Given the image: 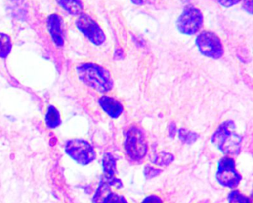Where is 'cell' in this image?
<instances>
[{"mask_svg":"<svg viewBox=\"0 0 253 203\" xmlns=\"http://www.w3.org/2000/svg\"><path fill=\"white\" fill-rule=\"evenodd\" d=\"M236 126L232 121H225L213 133L211 142L222 153L231 156L241 152L242 137L236 132Z\"/></svg>","mask_w":253,"mask_h":203,"instance_id":"6da1fadb","label":"cell"},{"mask_svg":"<svg viewBox=\"0 0 253 203\" xmlns=\"http://www.w3.org/2000/svg\"><path fill=\"white\" fill-rule=\"evenodd\" d=\"M80 79L99 93H106L113 88V81L109 71L95 63H83L77 69Z\"/></svg>","mask_w":253,"mask_h":203,"instance_id":"7a4b0ae2","label":"cell"},{"mask_svg":"<svg viewBox=\"0 0 253 203\" xmlns=\"http://www.w3.org/2000/svg\"><path fill=\"white\" fill-rule=\"evenodd\" d=\"M124 148L127 155L133 161H141L146 157L149 147L146 136L141 129L133 126L127 130Z\"/></svg>","mask_w":253,"mask_h":203,"instance_id":"3957f363","label":"cell"},{"mask_svg":"<svg viewBox=\"0 0 253 203\" xmlns=\"http://www.w3.org/2000/svg\"><path fill=\"white\" fill-rule=\"evenodd\" d=\"M66 152L78 164L87 165L94 161L96 152L92 145L84 139H71L66 145Z\"/></svg>","mask_w":253,"mask_h":203,"instance_id":"277c9868","label":"cell"},{"mask_svg":"<svg viewBox=\"0 0 253 203\" xmlns=\"http://www.w3.org/2000/svg\"><path fill=\"white\" fill-rule=\"evenodd\" d=\"M216 180L225 188H235L239 185L242 176L235 167V161L230 157H223L218 161Z\"/></svg>","mask_w":253,"mask_h":203,"instance_id":"5b68a950","label":"cell"},{"mask_svg":"<svg viewBox=\"0 0 253 203\" xmlns=\"http://www.w3.org/2000/svg\"><path fill=\"white\" fill-rule=\"evenodd\" d=\"M200 52L206 57L219 59L223 56V48L220 38L211 32H204L196 39Z\"/></svg>","mask_w":253,"mask_h":203,"instance_id":"8992f818","label":"cell"},{"mask_svg":"<svg viewBox=\"0 0 253 203\" xmlns=\"http://www.w3.org/2000/svg\"><path fill=\"white\" fill-rule=\"evenodd\" d=\"M204 17L200 10L189 8L184 10L177 21L179 32L183 35H192L197 33L203 26Z\"/></svg>","mask_w":253,"mask_h":203,"instance_id":"52a82bcc","label":"cell"},{"mask_svg":"<svg viewBox=\"0 0 253 203\" xmlns=\"http://www.w3.org/2000/svg\"><path fill=\"white\" fill-rule=\"evenodd\" d=\"M77 27L95 45H101L106 41L104 32L90 16L85 14L79 15L76 22Z\"/></svg>","mask_w":253,"mask_h":203,"instance_id":"ba28073f","label":"cell"},{"mask_svg":"<svg viewBox=\"0 0 253 203\" xmlns=\"http://www.w3.org/2000/svg\"><path fill=\"white\" fill-rule=\"evenodd\" d=\"M103 174L101 178L112 182L117 189L123 188V182L115 176L117 173V161L112 154L106 153L103 156Z\"/></svg>","mask_w":253,"mask_h":203,"instance_id":"9c48e42d","label":"cell"},{"mask_svg":"<svg viewBox=\"0 0 253 203\" xmlns=\"http://www.w3.org/2000/svg\"><path fill=\"white\" fill-rule=\"evenodd\" d=\"M99 104L110 118L116 119L124 112V106L114 98L103 96L99 99Z\"/></svg>","mask_w":253,"mask_h":203,"instance_id":"30bf717a","label":"cell"},{"mask_svg":"<svg viewBox=\"0 0 253 203\" xmlns=\"http://www.w3.org/2000/svg\"><path fill=\"white\" fill-rule=\"evenodd\" d=\"M48 29L54 44L57 47H62L64 44L61 20L57 14H52L48 19Z\"/></svg>","mask_w":253,"mask_h":203,"instance_id":"8fae6325","label":"cell"},{"mask_svg":"<svg viewBox=\"0 0 253 203\" xmlns=\"http://www.w3.org/2000/svg\"><path fill=\"white\" fill-rule=\"evenodd\" d=\"M59 5L72 15H81L83 11L81 0H57Z\"/></svg>","mask_w":253,"mask_h":203,"instance_id":"7c38bea8","label":"cell"},{"mask_svg":"<svg viewBox=\"0 0 253 203\" xmlns=\"http://www.w3.org/2000/svg\"><path fill=\"white\" fill-rule=\"evenodd\" d=\"M112 186V185L109 182H106L103 179H100L98 188L93 197L92 203H103L108 194L112 192V190H111Z\"/></svg>","mask_w":253,"mask_h":203,"instance_id":"4fadbf2b","label":"cell"},{"mask_svg":"<svg viewBox=\"0 0 253 203\" xmlns=\"http://www.w3.org/2000/svg\"><path fill=\"white\" fill-rule=\"evenodd\" d=\"M45 123L47 127L50 129L57 128L61 124L60 112L54 106H50L48 107L45 116Z\"/></svg>","mask_w":253,"mask_h":203,"instance_id":"5bb4252c","label":"cell"},{"mask_svg":"<svg viewBox=\"0 0 253 203\" xmlns=\"http://www.w3.org/2000/svg\"><path fill=\"white\" fill-rule=\"evenodd\" d=\"M12 48L11 38L6 34L0 33V57L5 58L10 54Z\"/></svg>","mask_w":253,"mask_h":203,"instance_id":"9a60e30c","label":"cell"},{"mask_svg":"<svg viewBox=\"0 0 253 203\" xmlns=\"http://www.w3.org/2000/svg\"><path fill=\"white\" fill-rule=\"evenodd\" d=\"M152 163L159 166H168L174 161V155L169 152H161L155 153L151 159Z\"/></svg>","mask_w":253,"mask_h":203,"instance_id":"2e32d148","label":"cell"},{"mask_svg":"<svg viewBox=\"0 0 253 203\" xmlns=\"http://www.w3.org/2000/svg\"><path fill=\"white\" fill-rule=\"evenodd\" d=\"M179 139L183 143L187 145H192L194 142H196L198 138L199 137L198 134L194 132L189 131L186 129H180L178 132Z\"/></svg>","mask_w":253,"mask_h":203,"instance_id":"e0dca14e","label":"cell"},{"mask_svg":"<svg viewBox=\"0 0 253 203\" xmlns=\"http://www.w3.org/2000/svg\"><path fill=\"white\" fill-rule=\"evenodd\" d=\"M229 203H251L248 197L238 191H232L228 195Z\"/></svg>","mask_w":253,"mask_h":203,"instance_id":"ac0fdd59","label":"cell"},{"mask_svg":"<svg viewBox=\"0 0 253 203\" xmlns=\"http://www.w3.org/2000/svg\"><path fill=\"white\" fill-rule=\"evenodd\" d=\"M103 203H128L126 199L121 194L115 192H111L108 194Z\"/></svg>","mask_w":253,"mask_h":203,"instance_id":"d6986e66","label":"cell"},{"mask_svg":"<svg viewBox=\"0 0 253 203\" xmlns=\"http://www.w3.org/2000/svg\"><path fill=\"white\" fill-rule=\"evenodd\" d=\"M161 173H162V170L155 168V167H152L149 165L146 166L144 169L145 177L148 179L156 177L157 176L161 174Z\"/></svg>","mask_w":253,"mask_h":203,"instance_id":"ffe728a7","label":"cell"},{"mask_svg":"<svg viewBox=\"0 0 253 203\" xmlns=\"http://www.w3.org/2000/svg\"><path fill=\"white\" fill-rule=\"evenodd\" d=\"M141 203H164L162 199L157 195H149L146 197Z\"/></svg>","mask_w":253,"mask_h":203,"instance_id":"44dd1931","label":"cell"},{"mask_svg":"<svg viewBox=\"0 0 253 203\" xmlns=\"http://www.w3.org/2000/svg\"><path fill=\"white\" fill-rule=\"evenodd\" d=\"M241 0H217V2L222 6L229 8L239 3Z\"/></svg>","mask_w":253,"mask_h":203,"instance_id":"7402d4cb","label":"cell"},{"mask_svg":"<svg viewBox=\"0 0 253 203\" xmlns=\"http://www.w3.org/2000/svg\"><path fill=\"white\" fill-rule=\"evenodd\" d=\"M253 1L252 0H244V7L247 12L252 14L253 12Z\"/></svg>","mask_w":253,"mask_h":203,"instance_id":"603a6c76","label":"cell"},{"mask_svg":"<svg viewBox=\"0 0 253 203\" xmlns=\"http://www.w3.org/2000/svg\"><path fill=\"white\" fill-rule=\"evenodd\" d=\"M146 1L147 0H131V2L134 4V5H143L146 3Z\"/></svg>","mask_w":253,"mask_h":203,"instance_id":"cb8c5ba5","label":"cell"}]
</instances>
